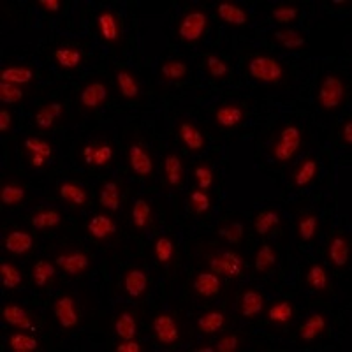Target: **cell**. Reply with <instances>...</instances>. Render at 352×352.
<instances>
[{"instance_id":"21","label":"cell","mask_w":352,"mask_h":352,"mask_svg":"<svg viewBox=\"0 0 352 352\" xmlns=\"http://www.w3.org/2000/svg\"><path fill=\"white\" fill-rule=\"evenodd\" d=\"M34 247H36V238L32 232L23 228L9 229L2 238V248L11 256H27L32 252Z\"/></svg>"},{"instance_id":"8","label":"cell","mask_w":352,"mask_h":352,"mask_svg":"<svg viewBox=\"0 0 352 352\" xmlns=\"http://www.w3.org/2000/svg\"><path fill=\"white\" fill-rule=\"evenodd\" d=\"M55 264L67 276L78 278L90 272V268L94 266V259L90 257V254L85 252L83 248L67 247L56 252Z\"/></svg>"},{"instance_id":"16","label":"cell","mask_w":352,"mask_h":352,"mask_svg":"<svg viewBox=\"0 0 352 352\" xmlns=\"http://www.w3.org/2000/svg\"><path fill=\"white\" fill-rule=\"evenodd\" d=\"M53 64L62 72H76L85 64V52L74 43H62L53 48Z\"/></svg>"},{"instance_id":"57","label":"cell","mask_w":352,"mask_h":352,"mask_svg":"<svg viewBox=\"0 0 352 352\" xmlns=\"http://www.w3.org/2000/svg\"><path fill=\"white\" fill-rule=\"evenodd\" d=\"M338 138H340V143L344 144L345 148H351L352 146V118H345L340 124L338 129Z\"/></svg>"},{"instance_id":"9","label":"cell","mask_w":352,"mask_h":352,"mask_svg":"<svg viewBox=\"0 0 352 352\" xmlns=\"http://www.w3.org/2000/svg\"><path fill=\"white\" fill-rule=\"evenodd\" d=\"M111 96V88L106 83L102 78H92L81 87L80 96H78V104H80L81 111L90 115V113L99 111L100 108H104L106 102Z\"/></svg>"},{"instance_id":"45","label":"cell","mask_w":352,"mask_h":352,"mask_svg":"<svg viewBox=\"0 0 352 352\" xmlns=\"http://www.w3.org/2000/svg\"><path fill=\"white\" fill-rule=\"evenodd\" d=\"M153 259L160 266H169L176 257V241L171 234H159L152 245Z\"/></svg>"},{"instance_id":"20","label":"cell","mask_w":352,"mask_h":352,"mask_svg":"<svg viewBox=\"0 0 352 352\" xmlns=\"http://www.w3.org/2000/svg\"><path fill=\"white\" fill-rule=\"evenodd\" d=\"M122 291L131 300H143L150 291V276L143 268H127L122 275Z\"/></svg>"},{"instance_id":"11","label":"cell","mask_w":352,"mask_h":352,"mask_svg":"<svg viewBox=\"0 0 352 352\" xmlns=\"http://www.w3.org/2000/svg\"><path fill=\"white\" fill-rule=\"evenodd\" d=\"M81 162L88 168L106 169L115 162V146L106 140L88 141L81 146Z\"/></svg>"},{"instance_id":"37","label":"cell","mask_w":352,"mask_h":352,"mask_svg":"<svg viewBox=\"0 0 352 352\" xmlns=\"http://www.w3.org/2000/svg\"><path fill=\"white\" fill-rule=\"evenodd\" d=\"M36 80V69L28 64H9L0 71V83H11L25 88Z\"/></svg>"},{"instance_id":"24","label":"cell","mask_w":352,"mask_h":352,"mask_svg":"<svg viewBox=\"0 0 352 352\" xmlns=\"http://www.w3.org/2000/svg\"><path fill=\"white\" fill-rule=\"evenodd\" d=\"M266 310V296L254 285L243 289L238 300V314L245 320H257Z\"/></svg>"},{"instance_id":"36","label":"cell","mask_w":352,"mask_h":352,"mask_svg":"<svg viewBox=\"0 0 352 352\" xmlns=\"http://www.w3.org/2000/svg\"><path fill=\"white\" fill-rule=\"evenodd\" d=\"M113 331H115L118 340H131L136 338L140 333V319L138 314L131 308H124L116 314L115 320H113Z\"/></svg>"},{"instance_id":"18","label":"cell","mask_w":352,"mask_h":352,"mask_svg":"<svg viewBox=\"0 0 352 352\" xmlns=\"http://www.w3.org/2000/svg\"><path fill=\"white\" fill-rule=\"evenodd\" d=\"M21 150H23L30 168L37 169V171L46 168L48 160L53 157V144L39 136L25 138L21 143Z\"/></svg>"},{"instance_id":"34","label":"cell","mask_w":352,"mask_h":352,"mask_svg":"<svg viewBox=\"0 0 352 352\" xmlns=\"http://www.w3.org/2000/svg\"><path fill=\"white\" fill-rule=\"evenodd\" d=\"M305 285L312 292L319 294V296H328L333 289V282L328 270L319 263L310 264L307 268V272H305Z\"/></svg>"},{"instance_id":"41","label":"cell","mask_w":352,"mask_h":352,"mask_svg":"<svg viewBox=\"0 0 352 352\" xmlns=\"http://www.w3.org/2000/svg\"><path fill=\"white\" fill-rule=\"evenodd\" d=\"M278 261H280V254H278L275 245L263 243L254 254V270L261 276H266L275 272L276 266H278Z\"/></svg>"},{"instance_id":"38","label":"cell","mask_w":352,"mask_h":352,"mask_svg":"<svg viewBox=\"0 0 352 352\" xmlns=\"http://www.w3.org/2000/svg\"><path fill=\"white\" fill-rule=\"evenodd\" d=\"M56 266L53 261L46 259V257H41L36 263L32 264L30 268V278H32V284L36 285L41 291H46V289L53 287L56 282Z\"/></svg>"},{"instance_id":"4","label":"cell","mask_w":352,"mask_h":352,"mask_svg":"<svg viewBox=\"0 0 352 352\" xmlns=\"http://www.w3.org/2000/svg\"><path fill=\"white\" fill-rule=\"evenodd\" d=\"M248 76L261 85H278L287 78V69L276 56L257 53L247 60Z\"/></svg>"},{"instance_id":"43","label":"cell","mask_w":352,"mask_h":352,"mask_svg":"<svg viewBox=\"0 0 352 352\" xmlns=\"http://www.w3.org/2000/svg\"><path fill=\"white\" fill-rule=\"evenodd\" d=\"M196 324L203 335H219L228 324V316L219 308H212V310H206L197 317Z\"/></svg>"},{"instance_id":"5","label":"cell","mask_w":352,"mask_h":352,"mask_svg":"<svg viewBox=\"0 0 352 352\" xmlns=\"http://www.w3.org/2000/svg\"><path fill=\"white\" fill-rule=\"evenodd\" d=\"M206 263L212 272H215L222 278H231V280H240L247 270L245 257L231 248L212 250L210 254H206Z\"/></svg>"},{"instance_id":"1","label":"cell","mask_w":352,"mask_h":352,"mask_svg":"<svg viewBox=\"0 0 352 352\" xmlns=\"http://www.w3.org/2000/svg\"><path fill=\"white\" fill-rule=\"evenodd\" d=\"M305 144V131L298 124H284L270 141L268 153L276 164H289L300 155Z\"/></svg>"},{"instance_id":"31","label":"cell","mask_w":352,"mask_h":352,"mask_svg":"<svg viewBox=\"0 0 352 352\" xmlns=\"http://www.w3.org/2000/svg\"><path fill=\"white\" fill-rule=\"evenodd\" d=\"M129 219H131V226L136 231L144 232L152 229L155 224V212H153L152 203L146 197H138V199L132 201Z\"/></svg>"},{"instance_id":"39","label":"cell","mask_w":352,"mask_h":352,"mask_svg":"<svg viewBox=\"0 0 352 352\" xmlns=\"http://www.w3.org/2000/svg\"><path fill=\"white\" fill-rule=\"evenodd\" d=\"M294 231H296V238L301 243H312L320 232V215L314 210L303 212L296 219Z\"/></svg>"},{"instance_id":"52","label":"cell","mask_w":352,"mask_h":352,"mask_svg":"<svg viewBox=\"0 0 352 352\" xmlns=\"http://www.w3.org/2000/svg\"><path fill=\"white\" fill-rule=\"evenodd\" d=\"M217 234H219L226 243L229 245H240L245 238V228L238 220H231V222H224L217 228Z\"/></svg>"},{"instance_id":"10","label":"cell","mask_w":352,"mask_h":352,"mask_svg":"<svg viewBox=\"0 0 352 352\" xmlns=\"http://www.w3.org/2000/svg\"><path fill=\"white\" fill-rule=\"evenodd\" d=\"M152 335L162 347H175L182 340L180 320L171 312H159L152 319Z\"/></svg>"},{"instance_id":"60","label":"cell","mask_w":352,"mask_h":352,"mask_svg":"<svg viewBox=\"0 0 352 352\" xmlns=\"http://www.w3.org/2000/svg\"><path fill=\"white\" fill-rule=\"evenodd\" d=\"M192 351H197V352H212V351H215V349L213 347H196V349H192Z\"/></svg>"},{"instance_id":"19","label":"cell","mask_w":352,"mask_h":352,"mask_svg":"<svg viewBox=\"0 0 352 352\" xmlns=\"http://www.w3.org/2000/svg\"><path fill=\"white\" fill-rule=\"evenodd\" d=\"M65 106L62 104L60 100H50L44 102L39 108L34 111V127L41 132H50L65 120Z\"/></svg>"},{"instance_id":"61","label":"cell","mask_w":352,"mask_h":352,"mask_svg":"<svg viewBox=\"0 0 352 352\" xmlns=\"http://www.w3.org/2000/svg\"><path fill=\"white\" fill-rule=\"evenodd\" d=\"M333 4H335V6H345V8H349V6H351V2H338V0H335Z\"/></svg>"},{"instance_id":"59","label":"cell","mask_w":352,"mask_h":352,"mask_svg":"<svg viewBox=\"0 0 352 352\" xmlns=\"http://www.w3.org/2000/svg\"><path fill=\"white\" fill-rule=\"evenodd\" d=\"M116 352H141L143 351V345L141 342H138L136 338H131V340H118L115 345Z\"/></svg>"},{"instance_id":"47","label":"cell","mask_w":352,"mask_h":352,"mask_svg":"<svg viewBox=\"0 0 352 352\" xmlns=\"http://www.w3.org/2000/svg\"><path fill=\"white\" fill-rule=\"evenodd\" d=\"M272 18L280 27H292L301 18V8L294 2H280L272 9Z\"/></svg>"},{"instance_id":"26","label":"cell","mask_w":352,"mask_h":352,"mask_svg":"<svg viewBox=\"0 0 352 352\" xmlns=\"http://www.w3.org/2000/svg\"><path fill=\"white\" fill-rule=\"evenodd\" d=\"M192 294L199 300H212V298L219 296L224 287L222 276L217 275L212 270H204L194 275L192 278Z\"/></svg>"},{"instance_id":"14","label":"cell","mask_w":352,"mask_h":352,"mask_svg":"<svg viewBox=\"0 0 352 352\" xmlns=\"http://www.w3.org/2000/svg\"><path fill=\"white\" fill-rule=\"evenodd\" d=\"M88 236L97 243H111L118 234V224L116 219L109 212L94 213L85 224Z\"/></svg>"},{"instance_id":"30","label":"cell","mask_w":352,"mask_h":352,"mask_svg":"<svg viewBox=\"0 0 352 352\" xmlns=\"http://www.w3.org/2000/svg\"><path fill=\"white\" fill-rule=\"evenodd\" d=\"M58 197L72 210H85L90 204V192L78 182L64 180L56 187Z\"/></svg>"},{"instance_id":"32","label":"cell","mask_w":352,"mask_h":352,"mask_svg":"<svg viewBox=\"0 0 352 352\" xmlns=\"http://www.w3.org/2000/svg\"><path fill=\"white\" fill-rule=\"evenodd\" d=\"M328 324L329 322L326 314L312 312L298 328V340L301 344H312V342L319 340L320 336L326 333V329H328Z\"/></svg>"},{"instance_id":"25","label":"cell","mask_w":352,"mask_h":352,"mask_svg":"<svg viewBox=\"0 0 352 352\" xmlns=\"http://www.w3.org/2000/svg\"><path fill=\"white\" fill-rule=\"evenodd\" d=\"M160 173H162V180H164L166 187L169 190H176V188L184 187L187 173H185V162L180 153H166L164 159H162V166H160Z\"/></svg>"},{"instance_id":"22","label":"cell","mask_w":352,"mask_h":352,"mask_svg":"<svg viewBox=\"0 0 352 352\" xmlns=\"http://www.w3.org/2000/svg\"><path fill=\"white\" fill-rule=\"evenodd\" d=\"M115 88L118 97L125 102H138L141 99V94H143L140 76L127 67L115 71Z\"/></svg>"},{"instance_id":"54","label":"cell","mask_w":352,"mask_h":352,"mask_svg":"<svg viewBox=\"0 0 352 352\" xmlns=\"http://www.w3.org/2000/svg\"><path fill=\"white\" fill-rule=\"evenodd\" d=\"M27 92H25L23 87H18V85L11 83H0V102L4 106H12L23 102Z\"/></svg>"},{"instance_id":"17","label":"cell","mask_w":352,"mask_h":352,"mask_svg":"<svg viewBox=\"0 0 352 352\" xmlns=\"http://www.w3.org/2000/svg\"><path fill=\"white\" fill-rule=\"evenodd\" d=\"M326 261L331 264L333 268L344 270L349 266L351 261V238L347 232L336 231L329 236L328 245H326Z\"/></svg>"},{"instance_id":"27","label":"cell","mask_w":352,"mask_h":352,"mask_svg":"<svg viewBox=\"0 0 352 352\" xmlns=\"http://www.w3.org/2000/svg\"><path fill=\"white\" fill-rule=\"evenodd\" d=\"M320 162L316 155H305L303 159L294 166L291 175V184L294 188H307L319 178Z\"/></svg>"},{"instance_id":"28","label":"cell","mask_w":352,"mask_h":352,"mask_svg":"<svg viewBox=\"0 0 352 352\" xmlns=\"http://www.w3.org/2000/svg\"><path fill=\"white\" fill-rule=\"evenodd\" d=\"M2 320L9 328L18 329V331H36V320L27 308L18 303H8L2 307Z\"/></svg>"},{"instance_id":"15","label":"cell","mask_w":352,"mask_h":352,"mask_svg":"<svg viewBox=\"0 0 352 352\" xmlns=\"http://www.w3.org/2000/svg\"><path fill=\"white\" fill-rule=\"evenodd\" d=\"M53 317L56 324L65 331L76 329L81 322V310L72 294H60L53 301Z\"/></svg>"},{"instance_id":"3","label":"cell","mask_w":352,"mask_h":352,"mask_svg":"<svg viewBox=\"0 0 352 352\" xmlns=\"http://www.w3.org/2000/svg\"><path fill=\"white\" fill-rule=\"evenodd\" d=\"M210 14L206 9H188L176 21V37L185 44H199L210 30Z\"/></svg>"},{"instance_id":"13","label":"cell","mask_w":352,"mask_h":352,"mask_svg":"<svg viewBox=\"0 0 352 352\" xmlns=\"http://www.w3.org/2000/svg\"><path fill=\"white\" fill-rule=\"evenodd\" d=\"M176 136L180 140L182 146L187 150L190 155H199L208 146V140L204 136V132L201 131L199 125L190 118H182L176 124Z\"/></svg>"},{"instance_id":"53","label":"cell","mask_w":352,"mask_h":352,"mask_svg":"<svg viewBox=\"0 0 352 352\" xmlns=\"http://www.w3.org/2000/svg\"><path fill=\"white\" fill-rule=\"evenodd\" d=\"M192 180L196 184V188L201 190H208L215 184V173L210 162H197L192 169Z\"/></svg>"},{"instance_id":"49","label":"cell","mask_w":352,"mask_h":352,"mask_svg":"<svg viewBox=\"0 0 352 352\" xmlns=\"http://www.w3.org/2000/svg\"><path fill=\"white\" fill-rule=\"evenodd\" d=\"M204 71L215 81H226L232 74L229 62L220 55H215V53H210V55L204 56Z\"/></svg>"},{"instance_id":"7","label":"cell","mask_w":352,"mask_h":352,"mask_svg":"<svg viewBox=\"0 0 352 352\" xmlns=\"http://www.w3.org/2000/svg\"><path fill=\"white\" fill-rule=\"evenodd\" d=\"M127 164L132 175L141 180H152L155 175V157L140 140H132L127 144Z\"/></svg>"},{"instance_id":"29","label":"cell","mask_w":352,"mask_h":352,"mask_svg":"<svg viewBox=\"0 0 352 352\" xmlns=\"http://www.w3.org/2000/svg\"><path fill=\"white\" fill-rule=\"evenodd\" d=\"M157 74H159V80L166 85L184 83L190 76V67H188V62L185 58L173 56V58H166V60L160 62Z\"/></svg>"},{"instance_id":"46","label":"cell","mask_w":352,"mask_h":352,"mask_svg":"<svg viewBox=\"0 0 352 352\" xmlns=\"http://www.w3.org/2000/svg\"><path fill=\"white\" fill-rule=\"evenodd\" d=\"M64 217L56 208H39L30 217V224L36 231H53L60 228Z\"/></svg>"},{"instance_id":"2","label":"cell","mask_w":352,"mask_h":352,"mask_svg":"<svg viewBox=\"0 0 352 352\" xmlns=\"http://www.w3.org/2000/svg\"><path fill=\"white\" fill-rule=\"evenodd\" d=\"M349 99V85L338 72H328L320 78L316 88V104L322 113H338Z\"/></svg>"},{"instance_id":"55","label":"cell","mask_w":352,"mask_h":352,"mask_svg":"<svg viewBox=\"0 0 352 352\" xmlns=\"http://www.w3.org/2000/svg\"><path fill=\"white\" fill-rule=\"evenodd\" d=\"M241 345H243V342H241V338L236 333H224V335H220L217 338L213 349L217 352H236L240 351Z\"/></svg>"},{"instance_id":"42","label":"cell","mask_w":352,"mask_h":352,"mask_svg":"<svg viewBox=\"0 0 352 352\" xmlns=\"http://www.w3.org/2000/svg\"><path fill=\"white\" fill-rule=\"evenodd\" d=\"M27 201V187L18 180H4L0 185V204L4 208H16Z\"/></svg>"},{"instance_id":"23","label":"cell","mask_w":352,"mask_h":352,"mask_svg":"<svg viewBox=\"0 0 352 352\" xmlns=\"http://www.w3.org/2000/svg\"><path fill=\"white\" fill-rule=\"evenodd\" d=\"M213 9H215V16L228 27L241 28L250 25V21H252L250 12L243 6L232 2V0H220Z\"/></svg>"},{"instance_id":"56","label":"cell","mask_w":352,"mask_h":352,"mask_svg":"<svg viewBox=\"0 0 352 352\" xmlns=\"http://www.w3.org/2000/svg\"><path fill=\"white\" fill-rule=\"evenodd\" d=\"M14 127V116H12V111L8 108V106H2L0 108V132L2 134H9Z\"/></svg>"},{"instance_id":"58","label":"cell","mask_w":352,"mask_h":352,"mask_svg":"<svg viewBox=\"0 0 352 352\" xmlns=\"http://www.w3.org/2000/svg\"><path fill=\"white\" fill-rule=\"evenodd\" d=\"M37 8L44 12V14H48V16H55L58 12L62 11V2L60 0H39L37 2Z\"/></svg>"},{"instance_id":"48","label":"cell","mask_w":352,"mask_h":352,"mask_svg":"<svg viewBox=\"0 0 352 352\" xmlns=\"http://www.w3.org/2000/svg\"><path fill=\"white\" fill-rule=\"evenodd\" d=\"M8 349L12 352H36L41 349V342L32 331H14L8 338Z\"/></svg>"},{"instance_id":"50","label":"cell","mask_w":352,"mask_h":352,"mask_svg":"<svg viewBox=\"0 0 352 352\" xmlns=\"http://www.w3.org/2000/svg\"><path fill=\"white\" fill-rule=\"evenodd\" d=\"M187 204L190 213L197 217L208 215L210 210L213 206V199L210 196L208 190H201V188H194L187 194Z\"/></svg>"},{"instance_id":"6","label":"cell","mask_w":352,"mask_h":352,"mask_svg":"<svg viewBox=\"0 0 352 352\" xmlns=\"http://www.w3.org/2000/svg\"><path fill=\"white\" fill-rule=\"evenodd\" d=\"M96 32L99 41L111 50L124 44V18L113 9H102L96 16Z\"/></svg>"},{"instance_id":"44","label":"cell","mask_w":352,"mask_h":352,"mask_svg":"<svg viewBox=\"0 0 352 352\" xmlns=\"http://www.w3.org/2000/svg\"><path fill=\"white\" fill-rule=\"evenodd\" d=\"M282 222L280 212L276 208H264L254 217V231H256L257 236L266 238L270 236L275 229H278Z\"/></svg>"},{"instance_id":"35","label":"cell","mask_w":352,"mask_h":352,"mask_svg":"<svg viewBox=\"0 0 352 352\" xmlns=\"http://www.w3.org/2000/svg\"><path fill=\"white\" fill-rule=\"evenodd\" d=\"M99 206L109 213L120 210L124 203V187L118 180H106L99 187Z\"/></svg>"},{"instance_id":"12","label":"cell","mask_w":352,"mask_h":352,"mask_svg":"<svg viewBox=\"0 0 352 352\" xmlns=\"http://www.w3.org/2000/svg\"><path fill=\"white\" fill-rule=\"evenodd\" d=\"M248 111L238 100H224L213 111V122L224 131H234L247 122Z\"/></svg>"},{"instance_id":"40","label":"cell","mask_w":352,"mask_h":352,"mask_svg":"<svg viewBox=\"0 0 352 352\" xmlns=\"http://www.w3.org/2000/svg\"><path fill=\"white\" fill-rule=\"evenodd\" d=\"M294 316H296V308L291 300L285 298H278L268 307V320L273 328H287L294 320Z\"/></svg>"},{"instance_id":"51","label":"cell","mask_w":352,"mask_h":352,"mask_svg":"<svg viewBox=\"0 0 352 352\" xmlns=\"http://www.w3.org/2000/svg\"><path fill=\"white\" fill-rule=\"evenodd\" d=\"M0 282L8 291H16L25 284L23 273L14 263L4 261V263H0Z\"/></svg>"},{"instance_id":"33","label":"cell","mask_w":352,"mask_h":352,"mask_svg":"<svg viewBox=\"0 0 352 352\" xmlns=\"http://www.w3.org/2000/svg\"><path fill=\"white\" fill-rule=\"evenodd\" d=\"M272 41L276 44V46H280L284 48L285 52L291 53H298L307 50V36H305L303 30L294 27H282L278 30L272 34Z\"/></svg>"}]
</instances>
